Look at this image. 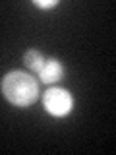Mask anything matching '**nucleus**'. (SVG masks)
Segmentation results:
<instances>
[{"mask_svg": "<svg viewBox=\"0 0 116 155\" xmlns=\"http://www.w3.org/2000/svg\"><path fill=\"white\" fill-rule=\"evenodd\" d=\"M37 76L41 78L43 84H56L64 76V66H62V62L58 58H47L45 66L41 68V72Z\"/></svg>", "mask_w": 116, "mask_h": 155, "instance_id": "obj_3", "label": "nucleus"}, {"mask_svg": "<svg viewBox=\"0 0 116 155\" xmlns=\"http://www.w3.org/2000/svg\"><path fill=\"white\" fill-rule=\"evenodd\" d=\"M43 105H45L47 113H50L52 116H66L74 109V97L70 95L68 89L50 87V89H47V93L43 95Z\"/></svg>", "mask_w": 116, "mask_h": 155, "instance_id": "obj_2", "label": "nucleus"}, {"mask_svg": "<svg viewBox=\"0 0 116 155\" xmlns=\"http://www.w3.org/2000/svg\"><path fill=\"white\" fill-rule=\"evenodd\" d=\"M35 6H39V8H54V6H58V0H35Z\"/></svg>", "mask_w": 116, "mask_h": 155, "instance_id": "obj_5", "label": "nucleus"}, {"mask_svg": "<svg viewBox=\"0 0 116 155\" xmlns=\"http://www.w3.org/2000/svg\"><path fill=\"white\" fill-rule=\"evenodd\" d=\"M45 60H47L45 54L41 51H37V48H29V51H25V54H23V64L31 72H35V74L41 72V68L45 66Z\"/></svg>", "mask_w": 116, "mask_h": 155, "instance_id": "obj_4", "label": "nucleus"}, {"mask_svg": "<svg viewBox=\"0 0 116 155\" xmlns=\"http://www.w3.org/2000/svg\"><path fill=\"white\" fill-rule=\"evenodd\" d=\"M2 93L14 107H29L39 97V81L27 72L12 70L2 80Z\"/></svg>", "mask_w": 116, "mask_h": 155, "instance_id": "obj_1", "label": "nucleus"}]
</instances>
